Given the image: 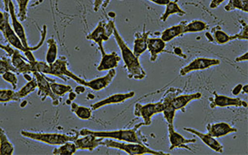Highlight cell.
Segmentation results:
<instances>
[{
	"instance_id": "obj_25",
	"label": "cell",
	"mask_w": 248,
	"mask_h": 155,
	"mask_svg": "<svg viewBox=\"0 0 248 155\" xmlns=\"http://www.w3.org/2000/svg\"><path fill=\"white\" fill-rule=\"evenodd\" d=\"M187 23H188V21L184 20V21L179 23L177 25L172 26L170 28L166 29L165 31L162 32V40L167 43V42L172 41L174 38L183 35L184 29H185V26H186Z\"/></svg>"
},
{
	"instance_id": "obj_19",
	"label": "cell",
	"mask_w": 248,
	"mask_h": 155,
	"mask_svg": "<svg viewBox=\"0 0 248 155\" xmlns=\"http://www.w3.org/2000/svg\"><path fill=\"white\" fill-rule=\"evenodd\" d=\"M184 130L189 132L190 134H194L198 137L199 139L202 140V142L205 143V145L208 146L210 149L214 150L217 153H223V146L220 144L214 137L211 136L208 134H203L199 131L194 129V128H189V127H184Z\"/></svg>"
},
{
	"instance_id": "obj_35",
	"label": "cell",
	"mask_w": 248,
	"mask_h": 155,
	"mask_svg": "<svg viewBox=\"0 0 248 155\" xmlns=\"http://www.w3.org/2000/svg\"><path fill=\"white\" fill-rule=\"evenodd\" d=\"M78 148L74 142H66L60 145L58 148L53 150V155H73L77 152Z\"/></svg>"
},
{
	"instance_id": "obj_28",
	"label": "cell",
	"mask_w": 248,
	"mask_h": 155,
	"mask_svg": "<svg viewBox=\"0 0 248 155\" xmlns=\"http://www.w3.org/2000/svg\"><path fill=\"white\" fill-rule=\"evenodd\" d=\"M15 153V146L7 136L5 131L0 127V155H11Z\"/></svg>"
},
{
	"instance_id": "obj_45",
	"label": "cell",
	"mask_w": 248,
	"mask_h": 155,
	"mask_svg": "<svg viewBox=\"0 0 248 155\" xmlns=\"http://www.w3.org/2000/svg\"><path fill=\"white\" fill-rule=\"evenodd\" d=\"M149 1H151L158 5H166L170 0H149Z\"/></svg>"
},
{
	"instance_id": "obj_20",
	"label": "cell",
	"mask_w": 248,
	"mask_h": 155,
	"mask_svg": "<svg viewBox=\"0 0 248 155\" xmlns=\"http://www.w3.org/2000/svg\"><path fill=\"white\" fill-rule=\"evenodd\" d=\"M206 130H207L209 135L214 137V138L227 136L228 134L237 132L236 127H231L229 124H226V123L207 124Z\"/></svg>"
},
{
	"instance_id": "obj_8",
	"label": "cell",
	"mask_w": 248,
	"mask_h": 155,
	"mask_svg": "<svg viewBox=\"0 0 248 155\" xmlns=\"http://www.w3.org/2000/svg\"><path fill=\"white\" fill-rule=\"evenodd\" d=\"M0 49L4 50L10 56L12 62V65L16 69L18 74H30L33 73L32 65L26 57H24L20 54V50H17L16 48H13L10 45H2L0 44Z\"/></svg>"
},
{
	"instance_id": "obj_48",
	"label": "cell",
	"mask_w": 248,
	"mask_h": 155,
	"mask_svg": "<svg viewBox=\"0 0 248 155\" xmlns=\"http://www.w3.org/2000/svg\"><path fill=\"white\" fill-rule=\"evenodd\" d=\"M85 87H84V86H79V87H77V88H76V90H75V92H76V93H77V94H80V93H83L84 92H85V90H86V89H85Z\"/></svg>"
},
{
	"instance_id": "obj_43",
	"label": "cell",
	"mask_w": 248,
	"mask_h": 155,
	"mask_svg": "<svg viewBox=\"0 0 248 155\" xmlns=\"http://www.w3.org/2000/svg\"><path fill=\"white\" fill-rule=\"evenodd\" d=\"M224 1L225 0H211L210 8L211 9H217V8L220 6V4L223 3Z\"/></svg>"
},
{
	"instance_id": "obj_2",
	"label": "cell",
	"mask_w": 248,
	"mask_h": 155,
	"mask_svg": "<svg viewBox=\"0 0 248 155\" xmlns=\"http://www.w3.org/2000/svg\"><path fill=\"white\" fill-rule=\"evenodd\" d=\"M115 41L118 44L119 49L121 50L122 57L124 60V67L127 70V77L129 79L143 80L146 78V72L143 70L139 58L134 55V52L127 46L121 34H119L116 25L113 26V33Z\"/></svg>"
},
{
	"instance_id": "obj_5",
	"label": "cell",
	"mask_w": 248,
	"mask_h": 155,
	"mask_svg": "<svg viewBox=\"0 0 248 155\" xmlns=\"http://www.w3.org/2000/svg\"><path fill=\"white\" fill-rule=\"evenodd\" d=\"M104 145L112 149H121L130 155H169L163 151H156L149 148V146L136 143H119L112 140H104Z\"/></svg>"
},
{
	"instance_id": "obj_26",
	"label": "cell",
	"mask_w": 248,
	"mask_h": 155,
	"mask_svg": "<svg viewBox=\"0 0 248 155\" xmlns=\"http://www.w3.org/2000/svg\"><path fill=\"white\" fill-rule=\"evenodd\" d=\"M37 89V81L35 78H32V80L29 81L25 84L24 87H22L20 90L16 92L15 93V102H19L20 100L25 98V96H28L31 93H34V91Z\"/></svg>"
},
{
	"instance_id": "obj_40",
	"label": "cell",
	"mask_w": 248,
	"mask_h": 155,
	"mask_svg": "<svg viewBox=\"0 0 248 155\" xmlns=\"http://www.w3.org/2000/svg\"><path fill=\"white\" fill-rule=\"evenodd\" d=\"M248 25L246 24L245 22L242 21V30L239 32L238 34H235V35H236V40H244V41H248Z\"/></svg>"
},
{
	"instance_id": "obj_18",
	"label": "cell",
	"mask_w": 248,
	"mask_h": 155,
	"mask_svg": "<svg viewBox=\"0 0 248 155\" xmlns=\"http://www.w3.org/2000/svg\"><path fill=\"white\" fill-rule=\"evenodd\" d=\"M3 34V37L5 38V40L8 41L9 45L11 46L16 48L17 50H20L21 52H27V50L22 44L20 39L18 37V35L16 34V32L14 31L12 28V25H10V19L6 22V25L4 26L3 31H1Z\"/></svg>"
},
{
	"instance_id": "obj_44",
	"label": "cell",
	"mask_w": 248,
	"mask_h": 155,
	"mask_svg": "<svg viewBox=\"0 0 248 155\" xmlns=\"http://www.w3.org/2000/svg\"><path fill=\"white\" fill-rule=\"evenodd\" d=\"M248 52H246L245 54H243L242 56H238V57H236V60H235V62H247L248 61Z\"/></svg>"
},
{
	"instance_id": "obj_14",
	"label": "cell",
	"mask_w": 248,
	"mask_h": 155,
	"mask_svg": "<svg viewBox=\"0 0 248 155\" xmlns=\"http://www.w3.org/2000/svg\"><path fill=\"white\" fill-rule=\"evenodd\" d=\"M214 98L211 99L210 103V107L211 108H226V107H236V108H247L248 103L245 101L240 98H232L229 96H222L217 94L216 92L214 93Z\"/></svg>"
},
{
	"instance_id": "obj_34",
	"label": "cell",
	"mask_w": 248,
	"mask_h": 155,
	"mask_svg": "<svg viewBox=\"0 0 248 155\" xmlns=\"http://www.w3.org/2000/svg\"><path fill=\"white\" fill-rule=\"evenodd\" d=\"M242 10L243 12H248V0H229V2L225 6L226 11L233 10Z\"/></svg>"
},
{
	"instance_id": "obj_38",
	"label": "cell",
	"mask_w": 248,
	"mask_h": 155,
	"mask_svg": "<svg viewBox=\"0 0 248 155\" xmlns=\"http://www.w3.org/2000/svg\"><path fill=\"white\" fill-rule=\"evenodd\" d=\"M15 91L10 89H0V103L15 102Z\"/></svg>"
},
{
	"instance_id": "obj_22",
	"label": "cell",
	"mask_w": 248,
	"mask_h": 155,
	"mask_svg": "<svg viewBox=\"0 0 248 155\" xmlns=\"http://www.w3.org/2000/svg\"><path fill=\"white\" fill-rule=\"evenodd\" d=\"M147 46L150 53V61L155 62L158 59V55L165 50L166 42L163 41L161 38H151L148 39Z\"/></svg>"
},
{
	"instance_id": "obj_3",
	"label": "cell",
	"mask_w": 248,
	"mask_h": 155,
	"mask_svg": "<svg viewBox=\"0 0 248 155\" xmlns=\"http://www.w3.org/2000/svg\"><path fill=\"white\" fill-rule=\"evenodd\" d=\"M21 136L29 140H34L37 142L46 143L48 145H62L66 142H74L78 139L79 134H54V133H42V132H31V131L22 130Z\"/></svg>"
},
{
	"instance_id": "obj_30",
	"label": "cell",
	"mask_w": 248,
	"mask_h": 155,
	"mask_svg": "<svg viewBox=\"0 0 248 155\" xmlns=\"http://www.w3.org/2000/svg\"><path fill=\"white\" fill-rule=\"evenodd\" d=\"M212 41L218 45H225L230 41L236 40V35H230L221 30H213Z\"/></svg>"
},
{
	"instance_id": "obj_32",
	"label": "cell",
	"mask_w": 248,
	"mask_h": 155,
	"mask_svg": "<svg viewBox=\"0 0 248 155\" xmlns=\"http://www.w3.org/2000/svg\"><path fill=\"white\" fill-rule=\"evenodd\" d=\"M48 44V50H47L46 56V62L48 64H52L57 59V53H58V48H57V43L55 41V39L50 38L47 41Z\"/></svg>"
},
{
	"instance_id": "obj_9",
	"label": "cell",
	"mask_w": 248,
	"mask_h": 155,
	"mask_svg": "<svg viewBox=\"0 0 248 155\" xmlns=\"http://www.w3.org/2000/svg\"><path fill=\"white\" fill-rule=\"evenodd\" d=\"M164 109L165 107L162 100L158 103H148L145 105L136 103L134 108V116L143 118V124L145 126H150L152 124L153 116L163 112Z\"/></svg>"
},
{
	"instance_id": "obj_23",
	"label": "cell",
	"mask_w": 248,
	"mask_h": 155,
	"mask_svg": "<svg viewBox=\"0 0 248 155\" xmlns=\"http://www.w3.org/2000/svg\"><path fill=\"white\" fill-rule=\"evenodd\" d=\"M202 93H190V94H185V95H177L172 102V105L175 110H182L185 112L186 106L192 101L202 98Z\"/></svg>"
},
{
	"instance_id": "obj_11",
	"label": "cell",
	"mask_w": 248,
	"mask_h": 155,
	"mask_svg": "<svg viewBox=\"0 0 248 155\" xmlns=\"http://www.w3.org/2000/svg\"><path fill=\"white\" fill-rule=\"evenodd\" d=\"M181 93H182V91L180 89L170 87L169 90L166 91V93H165V95L161 99L162 102L164 103V107H165V109L163 111L164 118L167 122L168 124H174L176 110L173 108L172 102L174 97Z\"/></svg>"
},
{
	"instance_id": "obj_31",
	"label": "cell",
	"mask_w": 248,
	"mask_h": 155,
	"mask_svg": "<svg viewBox=\"0 0 248 155\" xmlns=\"http://www.w3.org/2000/svg\"><path fill=\"white\" fill-rule=\"evenodd\" d=\"M46 79L50 82V88H51L53 93L57 96L61 97V96H64L65 93H71V92L73 91L71 86H66V85H63V84L57 83L55 80L50 79V78H48L47 77Z\"/></svg>"
},
{
	"instance_id": "obj_39",
	"label": "cell",
	"mask_w": 248,
	"mask_h": 155,
	"mask_svg": "<svg viewBox=\"0 0 248 155\" xmlns=\"http://www.w3.org/2000/svg\"><path fill=\"white\" fill-rule=\"evenodd\" d=\"M1 77L3 78V81L12 85L14 90L18 87V78H17V74L15 72H7L3 73Z\"/></svg>"
},
{
	"instance_id": "obj_24",
	"label": "cell",
	"mask_w": 248,
	"mask_h": 155,
	"mask_svg": "<svg viewBox=\"0 0 248 155\" xmlns=\"http://www.w3.org/2000/svg\"><path fill=\"white\" fill-rule=\"evenodd\" d=\"M150 34V31H143L142 33L138 32L135 34V40L134 43V55L140 58V56L145 52L148 46H147V41L149 39V35Z\"/></svg>"
},
{
	"instance_id": "obj_42",
	"label": "cell",
	"mask_w": 248,
	"mask_h": 155,
	"mask_svg": "<svg viewBox=\"0 0 248 155\" xmlns=\"http://www.w3.org/2000/svg\"><path fill=\"white\" fill-rule=\"evenodd\" d=\"M106 0H94V11L97 12L100 10L101 6H103V3L105 2Z\"/></svg>"
},
{
	"instance_id": "obj_27",
	"label": "cell",
	"mask_w": 248,
	"mask_h": 155,
	"mask_svg": "<svg viewBox=\"0 0 248 155\" xmlns=\"http://www.w3.org/2000/svg\"><path fill=\"white\" fill-rule=\"evenodd\" d=\"M165 6H166V8H165V13L160 17V20L161 21H166L168 18L170 16H172V15H178L179 16H186V11L181 10L179 5H178V0L170 1Z\"/></svg>"
},
{
	"instance_id": "obj_7",
	"label": "cell",
	"mask_w": 248,
	"mask_h": 155,
	"mask_svg": "<svg viewBox=\"0 0 248 155\" xmlns=\"http://www.w3.org/2000/svg\"><path fill=\"white\" fill-rule=\"evenodd\" d=\"M115 25V21L109 20L108 23L105 20L100 21L96 29L91 32L87 36V40L94 41L97 44L100 51L103 54L105 52L103 48V41H108L113 33V26Z\"/></svg>"
},
{
	"instance_id": "obj_16",
	"label": "cell",
	"mask_w": 248,
	"mask_h": 155,
	"mask_svg": "<svg viewBox=\"0 0 248 155\" xmlns=\"http://www.w3.org/2000/svg\"><path fill=\"white\" fill-rule=\"evenodd\" d=\"M116 74H117L116 70L111 69V70H109L108 73L103 78H96V79H93L92 81H85L83 86L89 87L92 90L96 91V92L103 90L112 83L113 79L116 77Z\"/></svg>"
},
{
	"instance_id": "obj_21",
	"label": "cell",
	"mask_w": 248,
	"mask_h": 155,
	"mask_svg": "<svg viewBox=\"0 0 248 155\" xmlns=\"http://www.w3.org/2000/svg\"><path fill=\"white\" fill-rule=\"evenodd\" d=\"M121 61V57L118 56L117 52L107 53L102 54V59L99 65L97 66L98 72H104L109 71L111 69H115L118 65V63Z\"/></svg>"
},
{
	"instance_id": "obj_41",
	"label": "cell",
	"mask_w": 248,
	"mask_h": 155,
	"mask_svg": "<svg viewBox=\"0 0 248 155\" xmlns=\"http://www.w3.org/2000/svg\"><path fill=\"white\" fill-rule=\"evenodd\" d=\"M10 19V14L9 12H2L0 10V31H2L6 25V22Z\"/></svg>"
},
{
	"instance_id": "obj_47",
	"label": "cell",
	"mask_w": 248,
	"mask_h": 155,
	"mask_svg": "<svg viewBox=\"0 0 248 155\" xmlns=\"http://www.w3.org/2000/svg\"><path fill=\"white\" fill-rule=\"evenodd\" d=\"M10 1L11 0H3V9L5 12H9V4H10Z\"/></svg>"
},
{
	"instance_id": "obj_17",
	"label": "cell",
	"mask_w": 248,
	"mask_h": 155,
	"mask_svg": "<svg viewBox=\"0 0 248 155\" xmlns=\"http://www.w3.org/2000/svg\"><path fill=\"white\" fill-rule=\"evenodd\" d=\"M135 96L134 92H129L127 93H116L112 96L107 97L105 99L101 100L97 103H94L91 105V108L93 111H96L97 109L103 108L104 106L111 105V104H118V103H123L126 102L127 99L133 98Z\"/></svg>"
},
{
	"instance_id": "obj_46",
	"label": "cell",
	"mask_w": 248,
	"mask_h": 155,
	"mask_svg": "<svg viewBox=\"0 0 248 155\" xmlns=\"http://www.w3.org/2000/svg\"><path fill=\"white\" fill-rule=\"evenodd\" d=\"M242 85H237L232 90L233 95H238L239 93L242 92Z\"/></svg>"
},
{
	"instance_id": "obj_36",
	"label": "cell",
	"mask_w": 248,
	"mask_h": 155,
	"mask_svg": "<svg viewBox=\"0 0 248 155\" xmlns=\"http://www.w3.org/2000/svg\"><path fill=\"white\" fill-rule=\"evenodd\" d=\"M7 72H13L18 75L16 69L14 67L11 62L10 56H4L2 59H0V76Z\"/></svg>"
},
{
	"instance_id": "obj_15",
	"label": "cell",
	"mask_w": 248,
	"mask_h": 155,
	"mask_svg": "<svg viewBox=\"0 0 248 155\" xmlns=\"http://www.w3.org/2000/svg\"><path fill=\"white\" fill-rule=\"evenodd\" d=\"M74 143L78 149L88 150L93 152L94 149H96L100 145H104V138H98L93 136L92 134H87L82 136L81 139L78 138L75 140Z\"/></svg>"
},
{
	"instance_id": "obj_4",
	"label": "cell",
	"mask_w": 248,
	"mask_h": 155,
	"mask_svg": "<svg viewBox=\"0 0 248 155\" xmlns=\"http://www.w3.org/2000/svg\"><path fill=\"white\" fill-rule=\"evenodd\" d=\"M9 13H10V17L11 19V23H12V28L14 31L16 32V34L18 35V37L20 39L23 46L27 49V50H31V51H34L40 49L42 45L44 44V41H46V37L47 34V27L46 25H44L43 30L41 31V41L34 47H31L29 46L28 40H27V36H26V33H25V28L23 27L21 22L19 21L17 15L16 14V8L14 5V3L12 0L10 1V4H9Z\"/></svg>"
},
{
	"instance_id": "obj_50",
	"label": "cell",
	"mask_w": 248,
	"mask_h": 155,
	"mask_svg": "<svg viewBox=\"0 0 248 155\" xmlns=\"http://www.w3.org/2000/svg\"><path fill=\"white\" fill-rule=\"evenodd\" d=\"M248 85H245V86H244V87H243V86H242V91H243V93H245V94H247V93H248Z\"/></svg>"
},
{
	"instance_id": "obj_13",
	"label": "cell",
	"mask_w": 248,
	"mask_h": 155,
	"mask_svg": "<svg viewBox=\"0 0 248 155\" xmlns=\"http://www.w3.org/2000/svg\"><path fill=\"white\" fill-rule=\"evenodd\" d=\"M168 132H169V140L170 142V150L182 148L194 152L192 149L187 146V144L196 143V139H186L181 134L177 133L174 129V124H168Z\"/></svg>"
},
{
	"instance_id": "obj_10",
	"label": "cell",
	"mask_w": 248,
	"mask_h": 155,
	"mask_svg": "<svg viewBox=\"0 0 248 155\" xmlns=\"http://www.w3.org/2000/svg\"><path fill=\"white\" fill-rule=\"evenodd\" d=\"M34 77L37 81L38 96H41V101L44 102L47 96H49L52 100V104L54 106L59 105L62 98L54 94L50 88V82L46 79V76L40 72H33Z\"/></svg>"
},
{
	"instance_id": "obj_49",
	"label": "cell",
	"mask_w": 248,
	"mask_h": 155,
	"mask_svg": "<svg viewBox=\"0 0 248 155\" xmlns=\"http://www.w3.org/2000/svg\"><path fill=\"white\" fill-rule=\"evenodd\" d=\"M76 97H77V93H73V91H72V92H71L70 94H69V101L73 102V101L76 99Z\"/></svg>"
},
{
	"instance_id": "obj_33",
	"label": "cell",
	"mask_w": 248,
	"mask_h": 155,
	"mask_svg": "<svg viewBox=\"0 0 248 155\" xmlns=\"http://www.w3.org/2000/svg\"><path fill=\"white\" fill-rule=\"evenodd\" d=\"M208 28V25L206 23L202 20H193V21L187 23L185 29H184V34L187 33H196L205 31Z\"/></svg>"
},
{
	"instance_id": "obj_29",
	"label": "cell",
	"mask_w": 248,
	"mask_h": 155,
	"mask_svg": "<svg viewBox=\"0 0 248 155\" xmlns=\"http://www.w3.org/2000/svg\"><path fill=\"white\" fill-rule=\"evenodd\" d=\"M71 110L78 118L81 120H89L92 118L93 109L84 106L78 105V103L72 102L71 103Z\"/></svg>"
},
{
	"instance_id": "obj_37",
	"label": "cell",
	"mask_w": 248,
	"mask_h": 155,
	"mask_svg": "<svg viewBox=\"0 0 248 155\" xmlns=\"http://www.w3.org/2000/svg\"><path fill=\"white\" fill-rule=\"evenodd\" d=\"M19 7V12L17 17L19 21H25L27 19V11H28L29 3L31 0H16Z\"/></svg>"
},
{
	"instance_id": "obj_6",
	"label": "cell",
	"mask_w": 248,
	"mask_h": 155,
	"mask_svg": "<svg viewBox=\"0 0 248 155\" xmlns=\"http://www.w3.org/2000/svg\"><path fill=\"white\" fill-rule=\"evenodd\" d=\"M49 65H50L49 75H52V76L61 78L64 81H67V78H70L76 81L77 83L83 86L84 82L86 80L78 77L69 70L67 67L68 61L65 56H60L55 62H53L52 64H49Z\"/></svg>"
},
{
	"instance_id": "obj_12",
	"label": "cell",
	"mask_w": 248,
	"mask_h": 155,
	"mask_svg": "<svg viewBox=\"0 0 248 155\" xmlns=\"http://www.w3.org/2000/svg\"><path fill=\"white\" fill-rule=\"evenodd\" d=\"M220 60L199 57V58L193 60L192 62L189 63L188 65H186V66L180 69V76L184 77L190 72L202 71V70H205V69L210 68L211 66L220 65Z\"/></svg>"
},
{
	"instance_id": "obj_1",
	"label": "cell",
	"mask_w": 248,
	"mask_h": 155,
	"mask_svg": "<svg viewBox=\"0 0 248 155\" xmlns=\"http://www.w3.org/2000/svg\"><path fill=\"white\" fill-rule=\"evenodd\" d=\"M143 123L137 124L131 129H120L117 131H93L84 128L79 132V135L84 136L87 134H92L93 136L104 139H114L119 141H124L127 143H136L147 145V139L143 136L140 127H142Z\"/></svg>"
}]
</instances>
